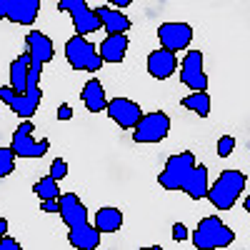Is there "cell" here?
Instances as JSON below:
<instances>
[{
    "instance_id": "cell-1",
    "label": "cell",
    "mask_w": 250,
    "mask_h": 250,
    "mask_svg": "<svg viewBox=\"0 0 250 250\" xmlns=\"http://www.w3.org/2000/svg\"><path fill=\"white\" fill-rule=\"evenodd\" d=\"M25 50L30 55V78H28V93H15L10 85L0 88V100L18 115L28 120L30 115H35L40 100H43V90H40V73H43L45 62L53 60L55 55V45L53 40L40 33V30H30L25 38Z\"/></svg>"
},
{
    "instance_id": "cell-2",
    "label": "cell",
    "mask_w": 250,
    "mask_h": 250,
    "mask_svg": "<svg viewBox=\"0 0 250 250\" xmlns=\"http://www.w3.org/2000/svg\"><path fill=\"white\" fill-rule=\"evenodd\" d=\"M58 215L68 225V243L75 250H95L100 245V230L88 220V208L80 203L75 193H60Z\"/></svg>"
},
{
    "instance_id": "cell-3",
    "label": "cell",
    "mask_w": 250,
    "mask_h": 250,
    "mask_svg": "<svg viewBox=\"0 0 250 250\" xmlns=\"http://www.w3.org/2000/svg\"><path fill=\"white\" fill-rule=\"evenodd\" d=\"M245 190V175L240 170H223L220 178L208 188V200H210L218 210H230L238 203V198Z\"/></svg>"
},
{
    "instance_id": "cell-4",
    "label": "cell",
    "mask_w": 250,
    "mask_h": 250,
    "mask_svg": "<svg viewBox=\"0 0 250 250\" xmlns=\"http://www.w3.org/2000/svg\"><path fill=\"white\" fill-rule=\"evenodd\" d=\"M193 245L198 250H215V248H228L233 245L235 233L228 228L218 215H208L198 223V228L193 230Z\"/></svg>"
},
{
    "instance_id": "cell-5",
    "label": "cell",
    "mask_w": 250,
    "mask_h": 250,
    "mask_svg": "<svg viewBox=\"0 0 250 250\" xmlns=\"http://www.w3.org/2000/svg\"><path fill=\"white\" fill-rule=\"evenodd\" d=\"M65 58L70 62L73 70H85V73H98L103 68V58L100 50L85 40V35H73L68 43H65Z\"/></svg>"
},
{
    "instance_id": "cell-6",
    "label": "cell",
    "mask_w": 250,
    "mask_h": 250,
    "mask_svg": "<svg viewBox=\"0 0 250 250\" xmlns=\"http://www.w3.org/2000/svg\"><path fill=\"white\" fill-rule=\"evenodd\" d=\"M33 133H35V125H33L30 118L23 120V123L15 128L10 148H13V153H15L18 158H43V155L48 153L50 140H48V138H45V140H35Z\"/></svg>"
},
{
    "instance_id": "cell-7",
    "label": "cell",
    "mask_w": 250,
    "mask_h": 250,
    "mask_svg": "<svg viewBox=\"0 0 250 250\" xmlns=\"http://www.w3.org/2000/svg\"><path fill=\"white\" fill-rule=\"evenodd\" d=\"M58 8L70 15L73 28H75L78 35H90V33L103 28L98 13L85 3V0H58Z\"/></svg>"
},
{
    "instance_id": "cell-8",
    "label": "cell",
    "mask_w": 250,
    "mask_h": 250,
    "mask_svg": "<svg viewBox=\"0 0 250 250\" xmlns=\"http://www.w3.org/2000/svg\"><path fill=\"white\" fill-rule=\"evenodd\" d=\"M193 165H195V155H193L190 150L168 158L163 173L158 175L160 188H165V190H180L183 183H185V178H188V173L193 170Z\"/></svg>"
},
{
    "instance_id": "cell-9",
    "label": "cell",
    "mask_w": 250,
    "mask_h": 250,
    "mask_svg": "<svg viewBox=\"0 0 250 250\" xmlns=\"http://www.w3.org/2000/svg\"><path fill=\"white\" fill-rule=\"evenodd\" d=\"M170 133V118L163 110L148 113L138 120V125L133 128V140L135 143H160Z\"/></svg>"
},
{
    "instance_id": "cell-10",
    "label": "cell",
    "mask_w": 250,
    "mask_h": 250,
    "mask_svg": "<svg viewBox=\"0 0 250 250\" xmlns=\"http://www.w3.org/2000/svg\"><path fill=\"white\" fill-rule=\"evenodd\" d=\"M43 0H0V20L15 25H33Z\"/></svg>"
},
{
    "instance_id": "cell-11",
    "label": "cell",
    "mask_w": 250,
    "mask_h": 250,
    "mask_svg": "<svg viewBox=\"0 0 250 250\" xmlns=\"http://www.w3.org/2000/svg\"><path fill=\"white\" fill-rule=\"evenodd\" d=\"M180 80L190 90H208V75L200 50H190L185 55V60L180 62Z\"/></svg>"
},
{
    "instance_id": "cell-12",
    "label": "cell",
    "mask_w": 250,
    "mask_h": 250,
    "mask_svg": "<svg viewBox=\"0 0 250 250\" xmlns=\"http://www.w3.org/2000/svg\"><path fill=\"white\" fill-rule=\"evenodd\" d=\"M105 113L110 115L113 123L120 125L123 130H133L135 125H138V120L143 118L140 105H138L135 100H128V98H113V100H108Z\"/></svg>"
},
{
    "instance_id": "cell-13",
    "label": "cell",
    "mask_w": 250,
    "mask_h": 250,
    "mask_svg": "<svg viewBox=\"0 0 250 250\" xmlns=\"http://www.w3.org/2000/svg\"><path fill=\"white\" fill-rule=\"evenodd\" d=\"M158 40L163 48H168L173 53H180L190 45L193 40V28L188 23H163L158 28Z\"/></svg>"
},
{
    "instance_id": "cell-14",
    "label": "cell",
    "mask_w": 250,
    "mask_h": 250,
    "mask_svg": "<svg viewBox=\"0 0 250 250\" xmlns=\"http://www.w3.org/2000/svg\"><path fill=\"white\" fill-rule=\"evenodd\" d=\"M178 68V58L168 48H158L148 55V73L158 80H168Z\"/></svg>"
},
{
    "instance_id": "cell-15",
    "label": "cell",
    "mask_w": 250,
    "mask_h": 250,
    "mask_svg": "<svg viewBox=\"0 0 250 250\" xmlns=\"http://www.w3.org/2000/svg\"><path fill=\"white\" fill-rule=\"evenodd\" d=\"M208 188H210V178H208V168L205 165H193V170L188 173V178H185V183H183V188L180 190L185 193V195H190L193 200H200V198H205L208 195Z\"/></svg>"
},
{
    "instance_id": "cell-16",
    "label": "cell",
    "mask_w": 250,
    "mask_h": 250,
    "mask_svg": "<svg viewBox=\"0 0 250 250\" xmlns=\"http://www.w3.org/2000/svg\"><path fill=\"white\" fill-rule=\"evenodd\" d=\"M95 13H98L100 23H103V28H105L108 35H118V33H128L130 30V18L123 15L120 8L100 5V8H95Z\"/></svg>"
},
{
    "instance_id": "cell-17",
    "label": "cell",
    "mask_w": 250,
    "mask_h": 250,
    "mask_svg": "<svg viewBox=\"0 0 250 250\" xmlns=\"http://www.w3.org/2000/svg\"><path fill=\"white\" fill-rule=\"evenodd\" d=\"M128 45H130V40L125 33H118V35H108L105 40L100 43V58L103 62H123L125 53H128Z\"/></svg>"
},
{
    "instance_id": "cell-18",
    "label": "cell",
    "mask_w": 250,
    "mask_h": 250,
    "mask_svg": "<svg viewBox=\"0 0 250 250\" xmlns=\"http://www.w3.org/2000/svg\"><path fill=\"white\" fill-rule=\"evenodd\" d=\"M80 100L85 103V108L90 113H103L108 108V98H105V88H103V83L98 78H90L85 83V88L80 93Z\"/></svg>"
},
{
    "instance_id": "cell-19",
    "label": "cell",
    "mask_w": 250,
    "mask_h": 250,
    "mask_svg": "<svg viewBox=\"0 0 250 250\" xmlns=\"http://www.w3.org/2000/svg\"><path fill=\"white\" fill-rule=\"evenodd\" d=\"M28 78H30V55L25 50L10 62V88L15 93H28Z\"/></svg>"
},
{
    "instance_id": "cell-20",
    "label": "cell",
    "mask_w": 250,
    "mask_h": 250,
    "mask_svg": "<svg viewBox=\"0 0 250 250\" xmlns=\"http://www.w3.org/2000/svg\"><path fill=\"white\" fill-rule=\"evenodd\" d=\"M93 225L98 228L100 233H118L123 228V213L118 210V208H100V210L95 213V220Z\"/></svg>"
},
{
    "instance_id": "cell-21",
    "label": "cell",
    "mask_w": 250,
    "mask_h": 250,
    "mask_svg": "<svg viewBox=\"0 0 250 250\" xmlns=\"http://www.w3.org/2000/svg\"><path fill=\"white\" fill-rule=\"evenodd\" d=\"M180 105L188 108V110H193L200 118H208L210 115V95H208V90H193L190 95H185L180 100Z\"/></svg>"
},
{
    "instance_id": "cell-22",
    "label": "cell",
    "mask_w": 250,
    "mask_h": 250,
    "mask_svg": "<svg viewBox=\"0 0 250 250\" xmlns=\"http://www.w3.org/2000/svg\"><path fill=\"white\" fill-rule=\"evenodd\" d=\"M33 193L40 198V200H45V198H60V188H58V180L48 173L45 178H40L35 185H33Z\"/></svg>"
},
{
    "instance_id": "cell-23",
    "label": "cell",
    "mask_w": 250,
    "mask_h": 250,
    "mask_svg": "<svg viewBox=\"0 0 250 250\" xmlns=\"http://www.w3.org/2000/svg\"><path fill=\"white\" fill-rule=\"evenodd\" d=\"M15 153L13 148H0V178H5L15 170Z\"/></svg>"
},
{
    "instance_id": "cell-24",
    "label": "cell",
    "mask_w": 250,
    "mask_h": 250,
    "mask_svg": "<svg viewBox=\"0 0 250 250\" xmlns=\"http://www.w3.org/2000/svg\"><path fill=\"white\" fill-rule=\"evenodd\" d=\"M235 150V138L233 135H223L220 140H218V155L220 158H228Z\"/></svg>"
},
{
    "instance_id": "cell-25",
    "label": "cell",
    "mask_w": 250,
    "mask_h": 250,
    "mask_svg": "<svg viewBox=\"0 0 250 250\" xmlns=\"http://www.w3.org/2000/svg\"><path fill=\"white\" fill-rule=\"evenodd\" d=\"M50 175L55 178V180H62L68 175V163L62 160V158H55L53 163H50Z\"/></svg>"
},
{
    "instance_id": "cell-26",
    "label": "cell",
    "mask_w": 250,
    "mask_h": 250,
    "mask_svg": "<svg viewBox=\"0 0 250 250\" xmlns=\"http://www.w3.org/2000/svg\"><path fill=\"white\" fill-rule=\"evenodd\" d=\"M40 210H43V213H55V215H58L60 200H58V198H45V200H40Z\"/></svg>"
},
{
    "instance_id": "cell-27",
    "label": "cell",
    "mask_w": 250,
    "mask_h": 250,
    "mask_svg": "<svg viewBox=\"0 0 250 250\" xmlns=\"http://www.w3.org/2000/svg\"><path fill=\"white\" fill-rule=\"evenodd\" d=\"M188 238H190V233H188L185 223H175V225H173V240H175V243H183V240H188Z\"/></svg>"
},
{
    "instance_id": "cell-28",
    "label": "cell",
    "mask_w": 250,
    "mask_h": 250,
    "mask_svg": "<svg viewBox=\"0 0 250 250\" xmlns=\"http://www.w3.org/2000/svg\"><path fill=\"white\" fill-rule=\"evenodd\" d=\"M0 250H20V243L5 233L3 238H0Z\"/></svg>"
},
{
    "instance_id": "cell-29",
    "label": "cell",
    "mask_w": 250,
    "mask_h": 250,
    "mask_svg": "<svg viewBox=\"0 0 250 250\" xmlns=\"http://www.w3.org/2000/svg\"><path fill=\"white\" fill-rule=\"evenodd\" d=\"M73 118V108L68 105V103H62V105L58 108V120H70Z\"/></svg>"
},
{
    "instance_id": "cell-30",
    "label": "cell",
    "mask_w": 250,
    "mask_h": 250,
    "mask_svg": "<svg viewBox=\"0 0 250 250\" xmlns=\"http://www.w3.org/2000/svg\"><path fill=\"white\" fill-rule=\"evenodd\" d=\"M108 3H110L113 8H128V5L133 3V0H108Z\"/></svg>"
},
{
    "instance_id": "cell-31",
    "label": "cell",
    "mask_w": 250,
    "mask_h": 250,
    "mask_svg": "<svg viewBox=\"0 0 250 250\" xmlns=\"http://www.w3.org/2000/svg\"><path fill=\"white\" fill-rule=\"evenodd\" d=\"M5 233H8V220H5V218H0V238H3Z\"/></svg>"
},
{
    "instance_id": "cell-32",
    "label": "cell",
    "mask_w": 250,
    "mask_h": 250,
    "mask_svg": "<svg viewBox=\"0 0 250 250\" xmlns=\"http://www.w3.org/2000/svg\"><path fill=\"white\" fill-rule=\"evenodd\" d=\"M245 213H250V195L245 198Z\"/></svg>"
}]
</instances>
